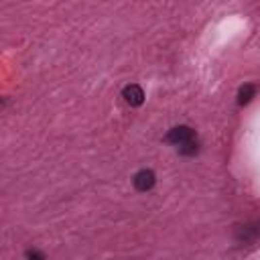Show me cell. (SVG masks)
<instances>
[{
    "mask_svg": "<svg viewBox=\"0 0 260 260\" xmlns=\"http://www.w3.org/2000/svg\"><path fill=\"white\" fill-rule=\"evenodd\" d=\"M191 139H195V132L191 130L189 126H175L173 130H169V134L165 137L167 142H171L175 146H181L183 142H187Z\"/></svg>",
    "mask_w": 260,
    "mask_h": 260,
    "instance_id": "6da1fadb",
    "label": "cell"
},
{
    "mask_svg": "<svg viewBox=\"0 0 260 260\" xmlns=\"http://www.w3.org/2000/svg\"><path fill=\"white\" fill-rule=\"evenodd\" d=\"M124 100L128 102L130 106H140L142 104V100H144V92H142V87L137 86V84H130L124 87V92H122Z\"/></svg>",
    "mask_w": 260,
    "mask_h": 260,
    "instance_id": "7a4b0ae2",
    "label": "cell"
},
{
    "mask_svg": "<svg viewBox=\"0 0 260 260\" xmlns=\"http://www.w3.org/2000/svg\"><path fill=\"white\" fill-rule=\"evenodd\" d=\"M153 185H155V173L149 171V169H142V171L134 175V187L139 191H149Z\"/></svg>",
    "mask_w": 260,
    "mask_h": 260,
    "instance_id": "3957f363",
    "label": "cell"
},
{
    "mask_svg": "<svg viewBox=\"0 0 260 260\" xmlns=\"http://www.w3.org/2000/svg\"><path fill=\"white\" fill-rule=\"evenodd\" d=\"M258 234H260L258 225H242V228H238V232H236V238H238V242L250 244L258 238Z\"/></svg>",
    "mask_w": 260,
    "mask_h": 260,
    "instance_id": "277c9868",
    "label": "cell"
},
{
    "mask_svg": "<svg viewBox=\"0 0 260 260\" xmlns=\"http://www.w3.org/2000/svg\"><path fill=\"white\" fill-rule=\"evenodd\" d=\"M254 94H256V87H254L252 84L242 86V87H240V92H238V104H240V106H246L248 102H250V100L254 98Z\"/></svg>",
    "mask_w": 260,
    "mask_h": 260,
    "instance_id": "5b68a950",
    "label": "cell"
},
{
    "mask_svg": "<svg viewBox=\"0 0 260 260\" xmlns=\"http://www.w3.org/2000/svg\"><path fill=\"white\" fill-rule=\"evenodd\" d=\"M179 153L183 155V156H195V155L199 153V142H197V139H191V140L183 142V144L179 146Z\"/></svg>",
    "mask_w": 260,
    "mask_h": 260,
    "instance_id": "8992f818",
    "label": "cell"
},
{
    "mask_svg": "<svg viewBox=\"0 0 260 260\" xmlns=\"http://www.w3.org/2000/svg\"><path fill=\"white\" fill-rule=\"evenodd\" d=\"M27 258H41V260H43V258H45V254L35 252V250H29V252H27Z\"/></svg>",
    "mask_w": 260,
    "mask_h": 260,
    "instance_id": "52a82bcc",
    "label": "cell"
}]
</instances>
